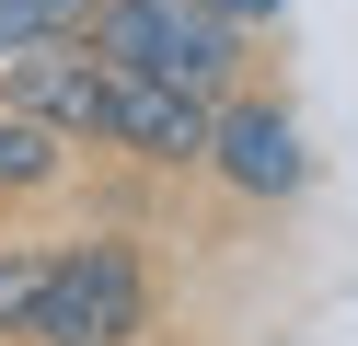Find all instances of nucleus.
<instances>
[{"instance_id":"f257e3e1","label":"nucleus","mask_w":358,"mask_h":346,"mask_svg":"<svg viewBox=\"0 0 358 346\" xmlns=\"http://www.w3.org/2000/svg\"><path fill=\"white\" fill-rule=\"evenodd\" d=\"M81 46L116 58V69H150L173 92H196V104H220V81L243 69V23L220 0H93Z\"/></svg>"},{"instance_id":"f03ea898","label":"nucleus","mask_w":358,"mask_h":346,"mask_svg":"<svg viewBox=\"0 0 358 346\" xmlns=\"http://www.w3.org/2000/svg\"><path fill=\"white\" fill-rule=\"evenodd\" d=\"M139 335H150V254L127 243V231H81V243H58L35 346H139Z\"/></svg>"},{"instance_id":"7ed1b4c3","label":"nucleus","mask_w":358,"mask_h":346,"mask_svg":"<svg viewBox=\"0 0 358 346\" xmlns=\"http://www.w3.org/2000/svg\"><path fill=\"white\" fill-rule=\"evenodd\" d=\"M93 138L127 150V161H150V173H196V161H208V104L173 92V81H150V69L104 58L93 69Z\"/></svg>"},{"instance_id":"20e7f679","label":"nucleus","mask_w":358,"mask_h":346,"mask_svg":"<svg viewBox=\"0 0 358 346\" xmlns=\"http://www.w3.org/2000/svg\"><path fill=\"white\" fill-rule=\"evenodd\" d=\"M208 173L231 185V196H301L312 185V150L301 127H289V104H208Z\"/></svg>"},{"instance_id":"39448f33","label":"nucleus","mask_w":358,"mask_h":346,"mask_svg":"<svg viewBox=\"0 0 358 346\" xmlns=\"http://www.w3.org/2000/svg\"><path fill=\"white\" fill-rule=\"evenodd\" d=\"M93 46L81 35H35L24 58H0V104L12 115H35V127H58V138H93Z\"/></svg>"},{"instance_id":"423d86ee","label":"nucleus","mask_w":358,"mask_h":346,"mask_svg":"<svg viewBox=\"0 0 358 346\" xmlns=\"http://www.w3.org/2000/svg\"><path fill=\"white\" fill-rule=\"evenodd\" d=\"M58 173H70V138H58V127H35V115H12V104H0V196H47Z\"/></svg>"},{"instance_id":"0eeeda50","label":"nucleus","mask_w":358,"mask_h":346,"mask_svg":"<svg viewBox=\"0 0 358 346\" xmlns=\"http://www.w3.org/2000/svg\"><path fill=\"white\" fill-rule=\"evenodd\" d=\"M47 277H58V243H0V335H35Z\"/></svg>"},{"instance_id":"6e6552de","label":"nucleus","mask_w":358,"mask_h":346,"mask_svg":"<svg viewBox=\"0 0 358 346\" xmlns=\"http://www.w3.org/2000/svg\"><path fill=\"white\" fill-rule=\"evenodd\" d=\"M93 0H0V58H24L35 35H81Z\"/></svg>"},{"instance_id":"1a4fd4ad","label":"nucleus","mask_w":358,"mask_h":346,"mask_svg":"<svg viewBox=\"0 0 358 346\" xmlns=\"http://www.w3.org/2000/svg\"><path fill=\"white\" fill-rule=\"evenodd\" d=\"M220 12H231V23H255V12H278V0H220Z\"/></svg>"},{"instance_id":"9d476101","label":"nucleus","mask_w":358,"mask_h":346,"mask_svg":"<svg viewBox=\"0 0 358 346\" xmlns=\"http://www.w3.org/2000/svg\"><path fill=\"white\" fill-rule=\"evenodd\" d=\"M173 346H185V335H173Z\"/></svg>"}]
</instances>
